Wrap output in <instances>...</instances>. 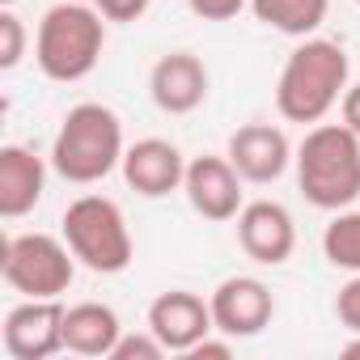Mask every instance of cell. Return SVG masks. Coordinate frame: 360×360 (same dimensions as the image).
Returning a JSON list of instances; mask_svg holds the SVG:
<instances>
[{"mask_svg":"<svg viewBox=\"0 0 360 360\" xmlns=\"http://www.w3.org/2000/svg\"><path fill=\"white\" fill-rule=\"evenodd\" d=\"M322 255H326V263H335V267H343V271H360V208H343L330 225H326V233H322Z\"/></svg>","mask_w":360,"mask_h":360,"instance_id":"obj_18","label":"cell"},{"mask_svg":"<svg viewBox=\"0 0 360 360\" xmlns=\"http://www.w3.org/2000/svg\"><path fill=\"white\" fill-rule=\"evenodd\" d=\"M0 276L5 284L22 297H60L68 292L72 276H77V255L68 242L51 238V233H18L0 250Z\"/></svg>","mask_w":360,"mask_h":360,"instance_id":"obj_6","label":"cell"},{"mask_svg":"<svg viewBox=\"0 0 360 360\" xmlns=\"http://www.w3.org/2000/svg\"><path fill=\"white\" fill-rule=\"evenodd\" d=\"M339 115H343V123L360 136V85H347V94H343V102H339Z\"/></svg>","mask_w":360,"mask_h":360,"instance_id":"obj_25","label":"cell"},{"mask_svg":"<svg viewBox=\"0 0 360 360\" xmlns=\"http://www.w3.org/2000/svg\"><path fill=\"white\" fill-rule=\"evenodd\" d=\"M276 314V297L263 280L255 276H229L212 292V322L229 339H250L259 335Z\"/></svg>","mask_w":360,"mask_h":360,"instance_id":"obj_10","label":"cell"},{"mask_svg":"<svg viewBox=\"0 0 360 360\" xmlns=\"http://www.w3.org/2000/svg\"><path fill=\"white\" fill-rule=\"evenodd\" d=\"M123 326H119V314L102 301H81L64 314V352H77V356H110L115 343H119Z\"/></svg>","mask_w":360,"mask_h":360,"instance_id":"obj_16","label":"cell"},{"mask_svg":"<svg viewBox=\"0 0 360 360\" xmlns=\"http://www.w3.org/2000/svg\"><path fill=\"white\" fill-rule=\"evenodd\" d=\"M64 242L72 246L77 263L94 276H119L131 263V233L123 208L106 195H81L64 208Z\"/></svg>","mask_w":360,"mask_h":360,"instance_id":"obj_5","label":"cell"},{"mask_svg":"<svg viewBox=\"0 0 360 360\" xmlns=\"http://www.w3.org/2000/svg\"><path fill=\"white\" fill-rule=\"evenodd\" d=\"M148 330L165 343V352H191L200 339L217 330L212 322V301L187 292V288H169L148 305Z\"/></svg>","mask_w":360,"mask_h":360,"instance_id":"obj_8","label":"cell"},{"mask_svg":"<svg viewBox=\"0 0 360 360\" xmlns=\"http://www.w3.org/2000/svg\"><path fill=\"white\" fill-rule=\"evenodd\" d=\"M123 178H127V187L144 200H161L169 191L183 187V178H187V161L183 153H178V144L169 140H136L127 153H123Z\"/></svg>","mask_w":360,"mask_h":360,"instance_id":"obj_12","label":"cell"},{"mask_svg":"<svg viewBox=\"0 0 360 360\" xmlns=\"http://www.w3.org/2000/svg\"><path fill=\"white\" fill-rule=\"evenodd\" d=\"M335 314H339V322H343L352 335H360V271L339 288V297H335Z\"/></svg>","mask_w":360,"mask_h":360,"instance_id":"obj_21","label":"cell"},{"mask_svg":"<svg viewBox=\"0 0 360 360\" xmlns=\"http://www.w3.org/2000/svg\"><path fill=\"white\" fill-rule=\"evenodd\" d=\"M47 187V161L26 148V144H5L0 148V217H26Z\"/></svg>","mask_w":360,"mask_h":360,"instance_id":"obj_15","label":"cell"},{"mask_svg":"<svg viewBox=\"0 0 360 360\" xmlns=\"http://www.w3.org/2000/svg\"><path fill=\"white\" fill-rule=\"evenodd\" d=\"M0 5H13V0H0Z\"/></svg>","mask_w":360,"mask_h":360,"instance_id":"obj_28","label":"cell"},{"mask_svg":"<svg viewBox=\"0 0 360 360\" xmlns=\"http://www.w3.org/2000/svg\"><path fill=\"white\" fill-rule=\"evenodd\" d=\"M343 356H360V335H356V339H347V343H343Z\"/></svg>","mask_w":360,"mask_h":360,"instance_id":"obj_26","label":"cell"},{"mask_svg":"<svg viewBox=\"0 0 360 360\" xmlns=\"http://www.w3.org/2000/svg\"><path fill=\"white\" fill-rule=\"evenodd\" d=\"M123 123L110 106L102 102H81L64 115L56 144H51V169L64 178V183L89 187L102 183V178L123 165Z\"/></svg>","mask_w":360,"mask_h":360,"instance_id":"obj_3","label":"cell"},{"mask_svg":"<svg viewBox=\"0 0 360 360\" xmlns=\"http://www.w3.org/2000/svg\"><path fill=\"white\" fill-rule=\"evenodd\" d=\"M157 356H165V343L148 326L140 335H119V343L110 352V360H157Z\"/></svg>","mask_w":360,"mask_h":360,"instance_id":"obj_20","label":"cell"},{"mask_svg":"<svg viewBox=\"0 0 360 360\" xmlns=\"http://www.w3.org/2000/svg\"><path fill=\"white\" fill-rule=\"evenodd\" d=\"M242 183L246 178L233 169L229 157H195L187 161L183 191L204 221H233L242 212Z\"/></svg>","mask_w":360,"mask_h":360,"instance_id":"obj_11","label":"cell"},{"mask_svg":"<svg viewBox=\"0 0 360 360\" xmlns=\"http://www.w3.org/2000/svg\"><path fill=\"white\" fill-rule=\"evenodd\" d=\"M347 51L335 39H305L280 68L276 110L288 123H322L347 94Z\"/></svg>","mask_w":360,"mask_h":360,"instance_id":"obj_1","label":"cell"},{"mask_svg":"<svg viewBox=\"0 0 360 360\" xmlns=\"http://www.w3.org/2000/svg\"><path fill=\"white\" fill-rule=\"evenodd\" d=\"M148 94L165 115H191L208 98V68L191 51H169L148 72Z\"/></svg>","mask_w":360,"mask_h":360,"instance_id":"obj_13","label":"cell"},{"mask_svg":"<svg viewBox=\"0 0 360 360\" xmlns=\"http://www.w3.org/2000/svg\"><path fill=\"white\" fill-rule=\"evenodd\" d=\"M297 187L322 212H343L360 200V136L347 123H314L297 148Z\"/></svg>","mask_w":360,"mask_h":360,"instance_id":"obj_2","label":"cell"},{"mask_svg":"<svg viewBox=\"0 0 360 360\" xmlns=\"http://www.w3.org/2000/svg\"><path fill=\"white\" fill-rule=\"evenodd\" d=\"M64 314L68 309L60 305V297H26L5 318V352L13 360H47L64 352Z\"/></svg>","mask_w":360,"mask_h":360,"instance_id":"obj_7","label":"cell"},{"mask_svg":"<svg viewBox=\"0 0 360 360\" xmlns=\"http://www.w3.org/2000/svg\"><path fill=\"white\" fill-rule=\"evenodd\" d=\"M191 5V13L195 18H204V22H229V18H238L250 0H187Z\"/></svg>","mask_w":360,"mask_h":360,"instance_id":"obj_22","label":"cell"},{"mask_svg":"<svg viewBox=\"0 0 360 360\" xmlns=\"http://www.w3.org/2000/svg\"><path fill=\"white\" fill-rule=\"evenodd\" d=\"M81 5H98V0H81Z\"/></svg>","mask_w":360,"mask_h":360,"instance_id":"obj_27","label":"cell"},{"mask_svg":"<svg viewBox=\"0 0 360 360\" xmlns=\"http://www.w3.org/2000/svg\"><path fill=\"white\" fill-rule=\"evenodd\" d=\"M153 0H98V13L106 22H140Z\"/></svg>","mask_w":360,"mask_h":360,"instance_id":"obj_23","label":"cell"},{"mask_svg":"<svg viewBox=\"0 0 360 360\" xmlns=\"http://www.w3.org/2000/svg\"><path fill=\"white\" fill-rule=\"evenodd\" d=\"M102 47H106L102 13L94 5H81V0H60L39 22L34 60H39L47 81L72 85V81H85L98 68Z\"/></svg>","mask_w":360,"mask_h":360,"instance_id":"obj_4","label":"cell"},{"mask_svg":"<svg viewBox=\"0 0 360 360\" xmlns=\"http://www.w3.org/2000/svg\"><path fill=\"white\" fill-rule=\"evenodd\" d=\"M250 9L263 26H271L288 39H309L326 22L330 0H250Z\"/></svg>","mask_w":360,"mask_h":360,"instance_id":"obj_17","label":"cell"},{"mask_svg":"<svg viewBox=\"0 0 360 360\" xmlns=\"http://www.w3.org/2000/svg\"><path fill=\"white\" fill-rule=\"evenodd\" d=\"M356 5H360V0H356Z\"/></svg>","mask_w":360,"mask_h":360,"instance_id":"obj_29","label":"cell"},{"mask_svg":"<svg viewBox=\"0 0 360 360\" xmlns=\"http://www.w3.org/2000/svg\"><path fill=\"white\" fill-rule=\"evenodd\" d=\"M229 352H233L229 335H225V339H212V335H208V339H200V343H195L187 356H191V360H225Z\"/></svg>","mask_w":360,"mask_h":360,"instance_id":"obj_24","label":"cell"},{"mask_svg":"<svg viewBox=\"0 0 360 360\" xmlns=\"http://www.w3.org/2000/svg\"><path fill=\"white\" fill-rule=\"evenodd\" d=\"M22 56H26V26H22V18L18 13H0V68H18L22 64Z\"/></svg>","mask_w":360,"mask_h":360,"instance_id":"obj_19","label":"cell"},{"mask_svg":"<svg viewBox=\"0 0 360 360\" xmlns=\"http://www.w3.org/2000/svg\"><path fill=\"white\" fill-rule=\"evenodd\" d=\"M225 157L233 161V169L246 178V183H276L292 161V144L271 123H246V127H238L229 136Z\"/></svg>","mask_w":360,"mask_h":360,"instance_id":"obj_14","label":"cell"},{"mask_svg":"<svg viewBox=\"0 0 360 360\" xmlns=\"http://www.w3.org/2000/svg\"><path fill=\"white\" fill-rule=\"evenodd\" d=\"M238 242L242 250L263 263V267H280L292 259L297 250V225H292V212L276 200H255V204H242L238 212Z\"/></svg>","mask_w":360,"mask_h":360,"instance_id":"obj_9","label":"cell"}]
</instances>
